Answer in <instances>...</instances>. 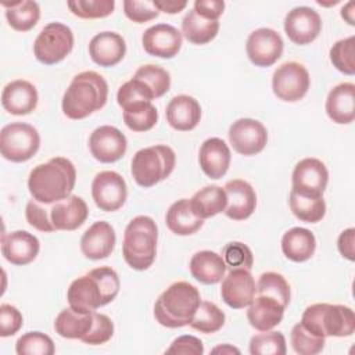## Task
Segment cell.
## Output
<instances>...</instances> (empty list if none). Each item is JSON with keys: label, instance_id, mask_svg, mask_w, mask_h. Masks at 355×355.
<instances>
[{"label": "cell", "instance_id": "cell-52", "mask_svg": "<svg viewBox=\"0 0 355 355\" xmlns=\"http://www.w3.org/2000/svg\"><path fill=\"white\" fill-rule=\"evenodd\" d=\"M165 354H183V355H202L204 345L202 341L194 336H180L175 338L171 347L165 351Z\"/></svg>", "mask_w": 355, "mask_h": 355}, {"label": "cell", "instance_id": "cell-14", "mask_svg": "<svg viewBox=\"0 0 355 355\" xmlns=\"http://www.w3.org/2000/svg\"><path fill=\"white\" fill-rule=\"evenodd\" d=\"M257 293L255 280L250 269L234 268L223 277L220 297L233 309H241L251 304Z\"/></svg>", "mask_w": 355, "mask_h": 355}, {"label": "cell", "instance_id": "cell-43", "mask_svg": "<svg viewBox=\"0 0 355 355\" xmlns=\"http://www.w3.org/2000/svg\"><path fill=\"white\" fill-rule=\"evenodd\" d=\"M330 61L337 71L345 75L355 73V36L336 42L330 49Z\"/></svg>", "mask_w": 355, "mask_h": 355}, {"label": "cell", "instance_id": "cell-48", "mask_svg": "<svg viewBox=\"0 0 355 355\" xmlns=\"http://www.w3.org/2000/svg\"><path fill=\"white\" fill-rule=\"evenodd\" d=\"M112 334H114L112 320L107 315L98 313L94 311L93 327L80 341H83L85 344H89V345H100V344H104L108 340H111Z\"/></svg>", "mask_w": 355, "mask_h": 355}, {"label": "cell", "instance_id": "cell-32", "mask_svg": "<svg viewBox=\"0 0 355 355\" xmlns=\"http://www.w3.org/2000/svg\"><path fill=\"white\" fill-rule=\"evenodd\" d=\"M94 312L82 313L73 311L71 306L62 309L55 320L54 329L55 333L64 338L69 340H82L93 327Z\"/></svg>", "mask_w": 355, "mask_h": 355}, {"label": "cell", "instance_id": "cell-34", "mask_svg": "<svg viewBox=\"0 0 355 355\" xmlns=\"http://www.w3.org/2000/svg\"><path fill=\"white\" fill-rule=\"evenodd\" d=\"M288 204L294 216H297L302 222L316 223L322 220L326 214V202L323 200V196L305 194L291 189Z\"/></svg>", "mask_w": 355, "mask_h": 355}, {"label": "cell", "instance_id": "cell-11", "mask_svg": "<svg viewBox=\"0 0 355 355\" xmlns=\"http://www.w3.org/2000/svg\"><path fill=\"white\" fill-rule=\"evenodd\" d=\"M92 197L101 211H116L126 201V182L118 172L101 171L92 182Z\"/></svg>", "mask_w": 355, "mask_h": 355}, {"label": "cell", "instance_id": "cell-38", "mask_svg": "<svg viewBox=\"0 0 355 355\" xmlns=\"http://www.w3.org/2000/svg\"><path fill=\"white\" fill-rule=\"evenodd\" d=\"M225 324V313L223 311L215 305L214 302L209 301H201L191 322L190 326L205 334H212L216 333L218 330L222 329Z\"/></svg>", "mask_w": 355, "mask_h": 355}, {"label": "cell", "instance_id": "cell-12", "mask_svg": "<svg viewBox=\"0 0 355 355\" xmlns=\"http://www.w3.org/2000/svg\"><path fill=\"white\" fill-rule=\"evenodd\" d=\"M229 141L233 150L241 155H255L268 143V130L257 119L240 118L229 128Z\"/></svg>", "mask_w": 355, "mask_h": 355}, {"label": "cell", "instance_id": "cell-13", "mask_svg": "<svg viewBox=\"0 0 355 355\" xmlns=\"http://www.w3.org/2000/svg\"><path fill=\"white\" fill-rule=\"evenodd\" d=\"M282 36L270 28H259L250 33L245 44L250 61L257 67L273 65L283 53Z\"/></svg>", "mask_w": 355, "mask_h": 355}, {"label": "cell", "instance_id": "cell-29", "mask_svg": "<svg viewBox=\"0 0 355 355\" xmlns=\"http://www.w3.org/2000/svg\"><path fill=\"white\" fill-rule=\"evenodd\" d=\"M191 276L202 284H216L225 277L226 263L222 255L204 250L196 252L189 263Z\"/></svg>", "mask_w": 355, "mask_h": 355}, {"label": "cell", "instance_id": "cell-37", "mask_svg": "<svg viewBox=\"0 0 355 355\" xmlns=\"http://www.w3.org/2000/svg\"><path fill=\"white\" fill-rule=\"evenodd\" d=\"M158 111L151 101H141L123 108V122L133 132H147L155 126Z\"/></svg>", "mask_w": 355, "mask_h": 355}, {"label": "cell", "instance_id": "cell-27", "mask_svg": "<svg viewBox=\"0 0 355 355\" xmlns=\"http://www.w3.org/2000/svg\"><path fill=\"white\" fill-rule=\"evenodd\" d=\"M168 123L180 132L193 130L201 119L200 103L187 94L175 96L166 105Z\"/></svg>", "mask_w": 355, "mask_h": 355}, {"label": "cell", "instance_id": "cell-2", "mask_svg": "<svg viewBox=\"0 0 355 355\" xmlns=\"http://www.w3.org/2000/svg\"><path fill=\"white\" fill-rule=\"evenodd\" d=\"M76 182L73 164L64 157H54L36 165L28 178V189L40 204H54L71 196Z\"/></svg>", "mask_w": 355, "mask_h": 355}, {"label": "cell", "instance_id": "cell-21", "mask_svg": "<svg viewBox=\"0 0 355 355\" xmlns=\"http://www.w3.org/2000/svg\"><path fill=\"white\" fill-rule=\"evenodd\" d=\"M116 243V234L114 227L105 222H94L80 239L82 254L93 261L107 258L114 251Z\"/></svg>", "mask_w": 355, "mask_h": 355}, {"label": "cell", "instance_id": "cell-36", "mask_svg": "<svg viewBox=\"0 0 355 355\" xmlns=\"http://www.w3.org/2000/svg\"><path fill=\"white\" fill-rule=\"evenodd\" d=\"M8 25L18 32L31 31L40 18V7L36 1L22 0L15 3H3Z\"/></svg>", "mask_w": 355, "mask_h": 355}, {"label": "cell", "instance_id": "cell-18", "mask_svg": "<svg viewBox=\"0 0 355 355\" xmlns=\"http://www.w3.org/2000/svg\"><path fill=\"white\" fill-rule=\"evenodd\" d=\"M291 182L293 189L300 193L323 196L329 182V171L320 159L304 158L294 166Z\"/></svg>", "mask_w": 355, "mask_h": 355}, {"label": "cell", "instance_id": "cell-9", "mask_svg": "<svg viewBox=\"0 0 355 355\" xmlns=\"http://www.w3.org/2000/svg\"><path fill=\"white\" fill-rule=\"evenodd\" d=\"M73 47V33L69 26L61 22L47 24L33 43L36 60L44 65H54L62 61Z\"/></svg>", "mask_w": 355, "mask_h": 355}, {"label": "cell", "instance_id": "cell-41", "mask_svg": "<svg viewBox=\"0 0 355 355\" xmlns=\"http://www.w3.org/2000/svg\"><path fill=\"white\" fill-rule=\"evenodd\" d=\"M287 351L283 333L266 330L255 334L250 340L251 355H284Z\"/></svg>", "mask_w": 355, "mask_h": 355}, {"label": "cell", "instance_id": "cell-6", "mask_svg": "<svg viewBox=\"0 0 355 355\" xmlns=\"http://www.w3.org/2000/svg\"><path fill=\"white\" fill-rule=\"evenodd\" d=\"M300 323L322 338L349 337L355 331L354 311L345 305L312 304L305 308Z\"/></svg>", "mask_w": 355, "mask_h": 355}, {"label": "cell", "instance_id": "cell-45", "mask_svg": "<svg viewBox=\"0 0 355 355\" xmlns=\"http://www.w3.org/2000/svg\"><path fill=\"white\" fill-rule=\"evenodd\" d=\"M293 349L300 355H316L324 348L326 338L309 333L301 323L294 324L290 334Z\"/></svg>", "mask_w": 355, "mask_h": 355}, {"label": "cell", "instance_id": "cell-35", "mask_svg": "<svg viewBox=\"0 0 355 355\" xmlns=\"http://www.w3.org/2000/svg\"><path fill=\"white\" fill-rule=\"evenodd\" d=\"M219 31V22L207 19L198 15L194 10H190L182 21V33L193 44L209 43Z\"/></svg>", "mask_w": 355, "mask_h": 355}, {"label": "cell", "instance_id": "cell-56", "mask_svg": "<svg viewBox=\"0 0 355 355\" xmlns=\"http://www.w3.org/2000/svg\"><path fill=\"white\" fill-rule=\"evenodd\" d=\"M354 8H355V4H354V1H348L343 8H341V17L345 19V22L347 24H349V25H355V11H354Z\"/></svg>", "mask_w": 355, "mask_h": 355}, {"label": "cell", "instance_id": "cell-23", "mask_svg": "<svg viewBox=\"0 0 355 355\" xmlns=\"http://www.w3.org/2000/svg\"><path fill=\"white\" fill-rule=\"evenodd\" d=\"M126 53L125 39L116 32H100L89 43V54L100 67H114L122 61Z\"/></svg>", "mask_w": 355, "mask_h": 355}, {"label": "cell", "instance_id": "cell-33", "mask_svg": "<svg viewBox=\"0 0 355 355\" xmlns=\"http://www.w3.org/2000/svg\"><path fill=\"white\" fill-rule=\"evenodd\" d=\"M165 222L168 229L178 236H190L204 225V219H200L193 214L187 198L178 200L169 207Z\"/></svg>", "mask_w": 355, "mask_h": 355}, {"label": "cell", "instance_id": "cell-54", "mask_svg": "<svg viewBox=\"0 0 355 355\" xmlns=\"http://www.w3.org/2000/svg\"><path fill=\"white\" fill-rule=\"evenodd\" d=\"M354 243H355V229L349 227L345 229L344 232H341V234L338 236L337 240V247L340 254L347 258L348 261H354L355 259V248H354Z\"/></svg>", "mask_w": 355, "mask_h": 355}, {"label": "cell", "instance_id": "cell-40", "mask_svg": "<svg viewBox=\"0 0 355 355\" xmlns=\"http://www.w3.org/2000/svg\"><path fill=\"white\" fill-rule=\"evenodd\" d=\"M133 78L146 83L155 98L164 96L171 87V75L162 67L154 64L141 65L133 75Z\"/></svg>", "mask_w": 355, "mask_h": 355}, {"label": "cell", "instance_id": "cell-17", "mask_svg": "<svg viewBox=\"0 0 355 355\" xmlns=\"http://www.w3.org/2000/svg\"><path fill=\"white\" fill-rule=\"evenodd\" d=\"M141 43L150 55L173 58L182 47V33L169 24H155L144 31Z\"/></svg>", "mask_w": 355, "mask_h": 355}, {"label": "cell", "instance_id": "cell-10", "mask_svg": "<svg viewBox=\"0 0 355 355\" xmlns=\"http://www.w3.org/2000/svg\"><path fill=\"white\" fill-rule=\"evenodd\" d=\"M311 78L308 69L297 62L288 61L277 67L272 76V90L275 96L287 103L301 100L309 89Z\"/></svg>", "mask_w": 355, "mask_h": 355}, {"label": "cell", "instance_id": "cell-51", "mask_svg": "<svg viewBox=\"0 0 355 355\" xmlns=\"http://www.w3.org/2000/svg\"><path fill=\"white\" fill-rule=\"evenodd\" d=\"M24 323L22 313L10 304L0 305V336L10 337L14 336Z\"/></svg>", "mask_w": 355, "mask_h": 355}, {"label": "cell", "instance_id": "cell-22", "mask_svg": "<svg viewBox=\"0 0 355 355\" xmlns=\"http://www.w3.org/2000/svg\"><path fill=\"white\" fill-rule=\"evenodd\" d=\"M49 211L55 230H75L80 227L89 216V208L85 200L73 194L54 202Z\"/></svg>", "mask_w": 355, "mask_h": 355}, {"label": "cell", "instance_id": "cell-31", "mask_svg": "<svg viewBox=\"0 0 355 355\" xmlns=\"http://www.w3.org/2000/svg\"><path fill=\"white\" fill-rule=\"evenodd\" d=\"M193 214L200 219H207L223 212L227 204L225 189L216 184L205 186L194 193L189 200Z\"/></svg>", "mask_w": 355, "mask_h": 355}, {"label": "cell", "instance_id": "cell-4", "mask_svg": "<svg viewBox=\"0 0 355 355\" xmlns=\"http://www.w3.org/2000/svg\"><path fill=\"white\" fill-rule=\"evenodd\" d=\"M200 302V291L193 284L175 282L155 301L154 316L165 327H183L190 324Z\"/></svg>", "mask_w": 355, "mask_h": 355}, {"label": "cell", "instance_id": "cell-19", "mask_svg": "<svg viewBox=\"0 0 355 355\" xmlns=\"http://www.w3.org/2000/svg\"><path fill=\"white\" fill-rule=\"evenodd\" d=\"M223 189L227 198L225 215L233 220L250 218L257 207V194L252 186L243 179H233Z\"/></svg>", "mask_w": 355, "mask_h": 355}, {"label": "cell", "instance_id": "cell-39", "mask_svg": "<svg viewBox=\"0 0 355 355\" xmlns=\"http://www.w3.org/2000/svg\"><path fill=\"white\" fill-rule=\"evenodd\" d=\"M259 295H266L279 301L284 308H287L290 302V286L283 275L277 272H265L259 276L257 282V293Z\"/></svg>", "mask_w": 355, "mask_h": 355}, {"label": "cell", "instance_id": "cell-46", "mask_svg": "<svg viewBox=\"0 0 355 355\" xmlns=\"http://www.w3.org/2000/svg\"><path fill=\"white\" fill-rule=\"evenodd\" d=\"M155 97L151 90L143 83L141 80L132 78L130 80L125 82L116 93V101L119 107L123 110L132 104L141 103V101H153Z\"/></svg>", "mask_w": 355, "mask_h": 355}, {"label": "cell", "instance_id": "cell-26", "mask_svg": "<svg viewBox=\"0 0 355 355\" xmlns=\"http://www.w3.org/2000/svg\"><path fill=\"white\" fill-rule=\"evenodd\" d=\"M327 116L340 125L351 123L355 119V85L343 82L334 86L326 98Z\"/></svg>", "mask_w": 355, "mask_h": 355}, {"label": "cell", "instance_id": "cell-8", "mask_svg": "<svg viewBox=\"0 0 355 355\" xmlns=\"http://www.w3.org/2000/svg\"><path fill=\"white\" fill-rule=\"evenodd\" d=\"M40 147V136L36 128L25 122H11L0 132V153L11 162L31 159Z\"/></svg>", "mask_w": 355, "mask_h": 355}, {"label": "cell", "instance_id": "cell-30", "mask_svg": "<svg viewBox=\"0 0 355 355\" xmlns=\"http://www.w3.org/2000/svg\"><path fill=\"white\" fill-rule=\"evenodd\" d=\"M315 250L316 239L305 227H293L282 237V251L290 261L305 262L315 254Z\"/></svg>", "mask_w": 355, "mask_h": 355}, {"label": "cell", "instance_id": "cell-47", "mask_svg": "<svg viewBox=\"0 0 355 355\" xmlns=\"http://www.w3.org/2000/svg\"><path fill=\"white\" fill-rule=\"evenodd\" d=\"M222 257L226 266L251 269L254 263V257L250 247L241 241H230L222 250Z\"/></svg>", "mask_w": 355, "mask_h": 355}, {"label": "cell", "instance_id": "cell-49", "mask_svg": "<svg viewBox=\"0 0 355 355\" xmlns=\"http://www.w3.org/2000/svg\"><path fill=\"white\" fill-rule=\"evenodd\" d=\"M125 15L137 24L148 22L155 19L159 15V11L155 8L153 1H136V0H125L123 1Z\"/></svg>", "mask_w": 355, "mask_h": 355}, {"label": "cell", "instance_id": "cell-15", "mask_svg": "<svg viewBox=\"0 0 355 355\" xmlns=\"http://www.w3.org/2000/svg\"><path fill=\"white\" fill-rule=\"evenodd\" d=\"M89 148L92 155L103 162L111 164L121 159L128 148L125 135L115 126L103 125L93 130L89 137Z\"/></svg>", "mask_w": 355, "mask_h": 355}, {"label": "cell", "instance_id": "cell-1", "mask_svg": "<svg viewBox=\"0 0 355 355\" xmlns=\"http://www.w3.org/2000/svg\"><path fill=\"white\" fill-rule=\"evenodd\" d=\"M119 287L118 273L110 266H100L75 279L68 288L67 300L73 311L90 313L114 301Z\"/></svg>", "mask_w": 355, "mask_h": 355}, {"label": "cell", "instance_id": "cell-24", "mask_svg": "<svg viewBox=\"0 0 355 355\" xmlns=\"http://www.w3.org/2000/svg\"><path fill=\"white\" fill-rule=\"evenodd\" d=\"M230 148L219 137L207 139L198 153V162L202 172L211 179H220L230 166Z\"/></svg>", "mask_w": 355, "mask_h": 355}, {"label": "cell", "instance_id": "cell-28", "mask_svg": "<svg viewBox=\"0 0 355 355\" xmlns=\"http://www.w3.org/2000/svg\"><path fill=\"white\" fill-rule=\"evenodd\" d=\"M284 306L266 295L255 294L254 300L248 305L247 319L250 324L258 331H266L276 327L284 315Z\"/></svg>", "mask_w": 355, "mask_h": 355}, {"label": "cell", "instance_id": "cell-7", "mask_svg": "<svg viewBox=\"0 0 355 355\" xmlns=\"http://www.w3.org/2000/svg\"><path fill=\"white\" fill-rule=\"evenodd\" d=\"M176 164L175 151L165 144L150 146L139 150L132 158L130 172L141 187H151L166 179Z\"/></svg>", "mask_w": 355, "mask_h": 355}, {"label": "cell", "instance_id": "cell-25", "mask_svg": "<svg viewBox=\"0 0 355 355\" xmlns=\"http://www.w3.org/2000/svg\"><path fill=\"white\" fill-rule=\"evenodd\" d=\"M36 87L24 79H15L6 85L1 93L3 108L12 115H26L37 105Z\"/></svg>", "mask_w": 355, "mask_h": 355}, {"label": "cell", "instance_id": "cell-44", "mask_svg": "<svg viewBox=\"0 0 355 355\" xmlns=\"http://www.w3.org/2000/svg\"><path fill=\"white\" fill-rule=\"evenodd\" d=\"M71 12L79 18L94 19L112 14L115 8L114 0H69L67 3Z\"/></svg>", "mask_w": 355, "mask_h": 355}, {"label": "cell", "instance_id": "cell-42", "mask_svg": "<svg viewBox=\"0 0 355 355\" xmlns=\"http://www.w3.org/2000/svg\"><path fill=\"white\" fill-rule=\"evenodd\" d=\"M18 355H53L55 352L53 340L42 331H28L15 343Z\"/></svg>", "mask_w": 355, "mask_h": 355}, {"label": "cell", "instance_id": "cell-20", "mask_svg": "<svg viewBox=\"0 0 355 355\" xmlns=\"http://www.w3.org/2000/svg\"><path fill=\"white\" fill-rule=\"evenodd\" d=\"M40 243L26 230H15L1 237V254L12 265L31 263L39 254Z\"/></svg>", "mask_w": 355, "mask_h": 355}, {"label": "cell", "instance_id": "cell-57", "mask_svg": "<svg viewBox=\"0 0 355 355\" xmlns=\"http://www.w3.org/2000/svg\"><path fill=\"white\" fill-rule=\"evenodd\" d=\"M212 352H214V354H216V352H222V354H240V351H239L237 348H234V347H232V345H229V344L216 347V348L212 349Z\"/></svg>", "mask_w": 355, "mask_h": 355}, {"label": "cell", "instance_id": "cell-50", "mask_svg": "<svg viewBox=\"0 0 355 355\" xmlns=\"http://www.w3.org/2000/svg\"><path fill=\"white\" fill-rule=\"evenodd\" d=\"M25 216L28 223L36 230H40L44 233H51L55 230L50 219V211L43 208L40 202H37L36 200L28 201L25 208Z\"/></svg>", "mask_w": 355, "mask_h": 355}, {"label": "cell", "instance_id": "cell-5", "mask_svg": "<svg viewBox=\"0 0 355 355\" xmlns=\"http://www.w3.org/2000/svg\"><path fill=\"white\" fill-rule=\"evenodd\" d=\"M158 227L153 218L139 215L133 218L123 233L122 255L135 270H146L155 261Z\"/></svg>", "mask_w": 355, "mask_h": 355}, {"label": "cell", "instance_id": "cell-3", "mask_svg": "<svg viewBox=\"0 0 355 355\" xmlns=\"http://www.w3.org/2000/svg\"><path fill=\"white\" fill-rule=\"evenodd\" d=\"M108 97L107 80L94 71H85L73 76L62 96V112L69 119H83L101 110Z\"/></svg>", "mask_w": 355, "mask_h": 355}, {"label": "cell", "instance_id": "cell-53", "mask_svg": "<svg viewBox=\"0 0 355 355\" xmlns=\"http://www.w3.org/2000/svg\"><path fill=\"white\" fill-rule=\"evenodd\" d=\"M193 10L198 15H201L207 19L218 21V18L223 14L225 1H222V0H196Z\"/></svg>", "mask_w": 355, "mask_h": 355}, {"label": "cell", "instance_id": "cell-55", "mask_svg": "<svg viewBox=\"0 0 355 355\" xmlns=\"http://www.w3.org/2000/svg\"><path fill=\"white\" fill-rule=\"evenodd\" d=\"M153 4L158 11L166 14H178L183 11L187 6L186 0H153Z\"/></svg>", "mask_w": 355, "mask_h": 355}, {"label": "cell", "instance_id": "cell-16", "mask_svg": "<svg viewBox=\"0 0 355 355\" xmlns=\"http://www.w3.org/2000/svg\"><path fill=\"white\" fill-rule=\"evenodd\" d=\"M322 31L320 15L311 7L301 6L287 12L284 32L288 39L300 46L313 42Z\"/></svg>", "mask_w": 355, "mask_h": 355}]
</instances>
